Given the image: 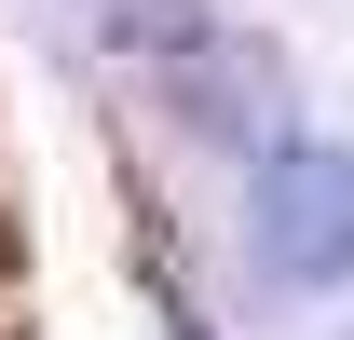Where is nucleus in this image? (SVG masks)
Instances as JSON below:
<instances>
[{
    "instance_id": "1",
    "label": "nucleus",
    "mask_w": 354,
    "mask_h": 340,
    "mask_svg": "<svg viewBox=\"0 0 354 340\" xmlns=\"http://www.w3.org/2000/svg\"><path fill=\"white\" fill-rule=\"evenodd\" d=\"M245 258L272 286H341L354 272V150L286 136L259 164V191H245Z\"/></svg>"
},
{
    "instance_id": "2",
    "label": "nucleus",
    "mask_w": 354,
    "mask_h": 340,
    "mask_svg": "<svg viewBox=\"0 0 354 340\" xmlns=\"http://www.w3.org/2000/svg\"><path fill=\"white\" fill-rule=\"evenodd\" d=\"M205 0H109V41H191Z\"/></svg>"
}]
</instances>
